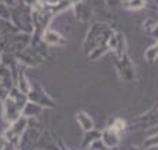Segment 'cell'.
Segmentation results:
<instances>
[{
    "label": "cell",
    "instance_id": "cell-8",
    "mask_svg": "<svg viewBox=\"0 0 158 150\" xmlns=\"http://www.w3.org/2000/svg\"><path fill=\"white\" fill-rule=\"evenodd\" d=\"M144 4V0H126L125 2V6L127 7V9H140V7H143Z\"/></svg>",
    "mask_w": 158,
    "mask_h": 150
},
{
    "label": "cell",
    "instance_id": "cell-3",
    "mask_svg": "<svg viewBox=\"0 0 158 150\" xmlns=\"http://www.w3.org/2000/svg\"><path fill=\"white\" fill-rule=\"evenodd\" d=\"M131 125L137 126V128H150V126L158 125V108L150 109L147 114L139 117L137 119H134Z\"/></svg>",
    "mask_w": 158,
    "mask_h": 150
},
{
    "label": "cell",
    "instance_id": "cell-1",
    "mask_svg": "<svg viewBox=\"0 0 158 150\" xmlns=\"http://www.w3.org/2000/svg\"><path fill=\"white\" fill-rule=\"evenodd\" d=\"M116 67H118V72H119L120 77H122L123 80L131 81L134 79V67H133L130 59L127 58V55H126V54L118 56Z\"/></svg>",
    "mask_w": 158,
    "mask_h": 150
},
{
    "label": "cell",
    "instance_id": "cell-12",
    "mask_svg": "<svg viewBox=\"0 0 158 150\" xmlns=\"http://www.w3.org/2000/svg\"><path fill=\"white\" fill-rule=\"evenodd\" d=\"M108 2H109V3H114V2H115V0H108Z\"/></svg>",
    "mask_w": 158,
    "mask_h": 150
},
{
    "label": "cell",
    "instance_id": "cell-4",
    "mask_svg": "<svg viewBox=\"0 0 158 150\" xmlns=\"http://www.w3.org/2000/svg\"><path fill=\"white\" fill-rule=\"evenodd\" d=\"M76 119H77V123L80 125V128H83L84 132H88V131L94 129V121L87 112L78 111L76 114Z\"/></svg>",
    "mask_w": 158,
    "mask_h": 150
},
{
    "label": "cell",
    "instance_id": "cell-10",
    "mask_svg": "<svg viewBox=\"0 0 158 150\" xmlns=\"http://www.w3.org/2000/svg\"><path fill=\"white\" fill-rule=\"evenodd\" d=\"M88 150H106V146H105V144L98 139V140L93 142V143L89 144V146H88Z\"/></svg>",
    "mask_w": 158,
    "mask_h": 150
},
{
    "label": "cell",
    "instance_id": "cell-7",
    "mask_svg": "<svg viewBox=\"0 0 158 150\" xmlns=\"http://www.w3.org/2000/svg\"><path fill=\"white\" fill-rule=\"evenodd\" d=\"M157 58H158V41H157V44H155L154 46H151V48L146 52V59L148 60L150 63H152Z\"/></svg>",
    "mask_w": 158,
    "mask_h": 150
},
{
    "label": "cell",
    "instance_id": "cell-6",
    "mask_svg": "<svg viewBox=\"0 0 158 150\" xmlns=\"http://www.w3.org/2000/svg\"><path fill=\"white\" fill-rule=\"evenodd\" d=\"M98 139H101V132H97V131H94V129L88 131V132H85V135H84L83 146H89L93 142L98 140Z\"/></svg>",
    "mask_w": 158,
    "mask_h": 150
},
{
    "label": "cell",
    "instance_id": "cell-9",
    "mask_svg": "<svg viewBox=\"0 0 158 150\" xmlns=\"http://www.w3.org/2000/svg\"><path fill=\"white\" fill-rule=\"evenodd\" d=\"M46 41L51 42V44H63V42H64L59 35H57V34H53V32L46 34Z\"/></svg>",
    "mask_w": 158,
    "mask_h": 150
},
{
    "label": "cell",
    "instance_id": "cell-5",
    "mask_svg": "<svg viewBox=\"0 0 158 150\" xmlns=\"http://www.w3.org/2000/svg\"><path fill=\"white\" fill-rule=\"evenodd\" d=\"M76 15L80 18L81 21H87L91 17V10L88 9V6H85L84 3H76Z\"/></svg>",
    "mask_w": 158,
    "mask_h": 150
},
{
    "label": "cell",
    "instance_id": "cell-2",
    "mask_svg": "<svg viewBox=\"0 0 158 150\" xmlns=\"http://www.w3.org/2000/svg\"><path fill=\"white\" fill-rule=\"evenodd\" d=\"M101 142L108 149H114L120 142V132L118 129H115L112 125L108 126L106 129L101 132Z\"/></svg>",
    "mask_w": 158,
    "mask_h": 150
},
{
    "label": "cell",
    "instance_id": "cell-11",
    "mask_svg": "<svg viewBox=\"0 0 158 150\" xmlns=\"http://www.w3.org/2000/svg\"><path fill=\"white\" fill-rule=\"evenodd\" d=\"M129 150H147L144 146H130Z\"/></svg>",
    "mask_w": 158,
    "mask_h": 150
}]
</instances>
